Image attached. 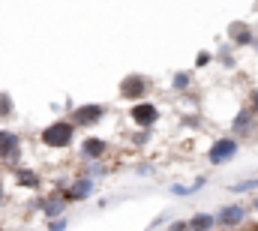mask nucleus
<instances>
[{
    "instance_id": "1",
    "label": "nucleus",
    "mask_w": 258,
    "mask_h": 231,
    "mask_svg": "<svg viewBox=\"0 0 258 231\" xmlns=\"http://www.w3.org/2000/svg\"><path fill=\"white\" fill-rule=\"evenodd\" d=\"M72 141H75V126H72L69 117L48 123V126L39 132V144L48 147V150H66V147H72Z\"/></svg>"
},
{
    "instance_id": "2",
    "label": "nucleus",
    "mask_w": 258,
    "mask_h": 231,
    "mask_svg": "<svg viewBox=\"0 0 258 231\" xmlns=\"http://www.w3.org/2000/svg\"><path fill=\"white\" fill-rule=\"evenodd\" d=\"M150 90H153V84H150L147 75H141V72H129V75H123V81H120V87H117V96L126 99V102H141Z\"/></svg>"
},
{
    "instance_id": "3",
    "label": "nucleus",
    "mask_w": 258,
    "mask_h": 231,
    "mask_svg": "<svg viewBox=\"0 0 258 231\" xmlns=\"http://www.w3.org/2000/svg\"><path fill=\"white\" fill-rule=\"evenodd\" d=\"M237 153H240V141L231 138V135H222L207 147V162L210 165H228Z\"/></svg>"
},
{
    "instance_id": "4",
    "label": "nucleus",
    "mask_w": 258,
    "mask_h": 231,
    "mask_svg": "<svg viewBox=\"0 0 258 231\" xmlns=\"http://www.w3.org/2000/svg\"><path fill=\"white\" fill-rule=\"evenodd\" d=\"M57 192L66 198V204H72V201H84V198H90V195L96 192V180H93V177H84V174H78V177L66 180Z\"/></svg>"
},
{
    "instance_id": "5",
    "label": "nucleus",
    "mask_w": 258,
    "mask_h": 231,
    "mask_svg": "<svg viewBox=\"0 0 258 231\" xmlns=\"http://www.w3.org/2000/svg\"><path fill=\"white\" fill-rule=\"evenodd\" d=\"M102 117H105V105H99V102L75 105V108L69 111V120H72L75 129H93L96 123H102Z\"/></svg>"
},
{
    "instance_id": "6",
    "label": "nucleus",
    "mask_w": 258,
    "mask_h": 231,
    "mask_svg": "<svg viewBox=\"0 0 258 231\" xmlns=\"http://www.w3.org/2000/svg\"><path fill=\"white\" fill-rule=\"evenodd\" d=\"M159 105L156 102H147V99H141V102H132V108H129V120L138 126V129H153L156 123H159Z\"/></svg>"
},
{
    "instance_id": "7",
    "label": "nucleus",
    "mask_w": 258,
    "mask_h": 231,
    "mask_svg": "<svg viewBox=\"0 0 258 231\" xmlns=\"http://www.w3.org/2000/svg\"><path fill=\"white\" fill-rule=\"evenodd\" d=\"M0 159L12 168H18L21 159V135L12 129H0Z\"/></svg>"
},
{
    "instance_id": "8",
    "label": "nucleus",
    "mask_w": 258,
    "mask_h": 231,
    "mask_svg": "<svg viewBox=\"0 0 258 231\" xmlns=\"http://www.w3.org/2000/svg\"><path fill=\"white\" fill-rule=\"evenodd\" d=\"M246 213H249V207L246 204H225L222 210H216V225L219 228H237V225H243L246 222Z\"/></svg>"
},
{
    "instance_id": "9",
    "label": "nucleus",
    "mask_w": 258,
    "mask_h": 231,
    "mask_svg": "<svg viewBox=\"0 0 258 231\" xmlns=\"http://www.w3.org/2000/svg\"><path fill=\"white\" fill-rule=\"evenodd\" d=\"M225 36H228V45H234V48H252L258 42L252 27L246 21H231L228 30H225Z\"/></svg>"
},
{
    "instance_id": "10",
    "label": "nucleus",
    "mask_w": 258,
    "mask_h": 231,
    "mask_svg": "<svg viewBox=\"0 0 258 231\" xmlns=\"http://www.w3.org/2000/svg\"><path fill=\"white\" fill-rule=\"evenodd\" d=\"M78 153H81V159H105L108 156V141L105 138H99V135H87V138H81V144H78Z\"/></svg>"
},
{
    "instance_id": "11",
    "label": "nucleus",
    "mask_w": 258,
    "mask_h": 231,
    "mask_svg": "<svg viewBox=\"0 0 258 231\" xmlns=\"http://www.w3.org/2000/svg\"><path fill=\"white\" fill-rule=\"evenodd\" d=\"M66 198L54 189V195H48V198H42V216H45V222H51V219H60V216H66Z\"/></svg>"
},
{
    "instance_id": "12",
    "label": "nucleus",
    "mask_w": 258,
    "mask_h": 231,
    "mask_svg": "<svg viewBox=\"0 0 258 231\" xmlns=\"http://www.w3.org/2000/svg\"><path fill=\"white\" fill-rule=\"evenodd\" d=\"M12 177H15V186H21V189H39L42 186V174L33 171V168H27V165H18V168H12Z\"/></svg>"
},
{
    "instance_id": "13",
    "label": "nucleus",
    "mask_w": 258,
    "mask_h": 231,
    "mask_svg": "<svg viewBox=\"0 0 258 231\" xmlns=\"http://www.w3.org/2000/svg\"><path fill=\"white\" fill-rule=\"evenodd\" d=\"M231 129L237 132V135H252L258 129V117L249 111V108H237V114L231 120Z\"/></svg>"
},
{
    "instance_id": "14",
    "label": "nucleus",
    "mask_w": 258,
    "mask_h": 231,
    "mask_svg": "<svg viewBox=\"0 0 258 231\" xmlns=\"http://www.w3.org/2000/svg\"><path fill=\"white\" fill-rule=\"evenodd\" d=\"M189 231H213L216 228V213H192L186 219Z\"/></svg>"
},
{
    "instance_id": "15",
    "label": "nucleus",
    "mask_w": 258,
    "mask_h": 231,
    "mask_svg": "<svg viewBox=\"0 0 258 231\" xmlns=\"http://www.w3.org/2000/svg\"><path fill=\"white\" fill-rule=\"evenodd\" d=\"M204 183H207L204 177H195V183H171L168 192L177 195V198H189V195H195L198 189H204Z\"/></svg>"
},
{
    "instance_id": "16",
    "label": "nucleus",
    "mask_w": 258,
    "mask_h": 231,
    "mask_svg": "<svg viewBox=\"0 0 258 231\" xmlns=\"http://www.w3.org/2000/svg\"><path fill=\"white\" fill-rule=\"evenodd\" d=\"M81 174H84V177H93V180H99V177H105V174H108V168L102 165V159H96V162H93V159H84Z\"/></svg>"
},
{
    "instance_id": "17",
    "label": "nucleus",
    "mask_w": 258,
    "mask_h": 231,
    "mask_svg": "<svg viewBox=\"0 0 258 231\" xmlns=\"http://www.w3.org/2000/svg\"><path fill=\"white\" fill-rule=\"evenodd\" d=\"M171 87H174L177 93H186V90L192 87V72H189V69H180V72H174V78H171Z\"/></svg>"
},
{
    "instance_id": "18",
    "label": "nucleus",
    "mask_w": 258,
    "mask_h": 231,
    "mask_svg": "<svg viewBox=\"0 0 258 231\" xmlns=\"http://www.w3.org/2000/svg\"><path fill=\"white\" fill-rule=\"evenodd\" d=\"M255 189H258V174H255V177H246V180H237V183H231V186H228V192H234V195L255 192Z\"/></svg>"
},
{
    "instance_id": "19",
    "label": "nucleus",
    "mask_w": 258,
    "mask_h": 231,
    "mask_svg": "<svg viewBox=\"0 0 258 231\" xmlns=\"http://www.w3.org/2000/svg\"><path fill=\"white\" fill-rule=\"evenodd\" d=\"M15 114V99L9 96V90H0V120Z\"/></svg>"
},
{
    "instance_id": "20",
    "label": "nucleus",
    "mask_w": 258,
    "mask_h": 231,
    "mask_svg": "<svg viewBox=\"0 0 258 231\" xmlns=\"http://www.w3.org/2000/svg\"><path fill=\"white\" fill-rule=\"evenodd\" d=\"M147 141H150V129H138V132L132 135V144H135V147H144Z\"/></svg>"
},
{
    "instance_id": "21",
    "label": "nucleus",
    "mask_w": 258,
    "mask_h": 231,
    "mask_svg": "<svg viewBox=\"0 0 258 231\" xmlns=\"http://www.w3.org/2000/svg\"><path fill=\"white\" fill-rule=\"evenodd\" d=\"M210 60H216V57H213V54L204 48V51H198V57H195V66H198V69H204V66H210Z\"/></svg>"
},
{
    "instance_id": "22",
    "label": "nucleus",
    "mask_w": 258,
    "mask_h": 231,
    "mask_svg": "<svg viewBox=\"0 0 258 231\" xmlns=\"http://www.w3.org/2000/svg\"><path fill=\"white\" fill-rule=\"evenodd\" d=\"M69 228V219H66V216H60V219H51V222H48V231H66Z\"/></svg>"
},
{
    "instance_id": "23",
    "label": "nucleus",
    "mask_w": 258,
    "mask_h": 231,
    "mask_svg": "<svg viewBox=\"0 0 258 231\" xmlns=\"http://www.w3.org/2000/svg\"><path fill=\"white\" fill-rule=\"evenodd\" d=\"M246 108H249V111L258 117V87L252 90V96H249V105H246Z\"/></svg>"
},
{
    "instance_id": "24",
    "label": "nucleus",
    "mask_w": 258,
    "mask_h": 231,
    "mask_svg": "<svg viewBox=\"0 0 258 231\" xmlns=\"http://www.w3.org/2000/svg\"><path fill=\"white\" fill-rule=\"evenodd\" d=\"M168 231H189V225H186V219H177V222L168 225Z\"/></svg>"
},
{
    "instance_id": "25",
    "label": "nucleus",
    "mask_w": 258,
    "mask_h": 231,
    "mask_svg": "<svg viewBox=\"0 0 258 231\" xmlns=\"http://www.w3.org/2000/svg\"><path fill=\"white\" fill-rule=\"evenodd\" d=\"M6 204V186H3V177H0V207Z\"/></svg>"
},
{
    "instance_id": "26",
    "label": "nucleus",
    "mask_w": 258,
    "mask_h": 231,
    "mask_svg": "<svg viewBox=\"0 0 258 231\" xmlns=\"http://www.w3.org/2000/svg\"><path fill=\"white\" fill-rule=\"evenodd\" d=\"M249 210H252V213H258V195L252 198V201H249Z\"/></svg>"
},
{
    "instance_id": "27",
    "label": "nucleus",
    "mask_w": 258,
    "mask_h": 231,
    "mask_svg": "<svg viewBox=\"0 0 258 231\" xmlns=\"http://www.w3.org/2000/svg\"><path fill=\"white\" fill-rule=\"evenodd\" d=\"M255 9H258V3H255Z\"/></svg>"
}]
</instances>
